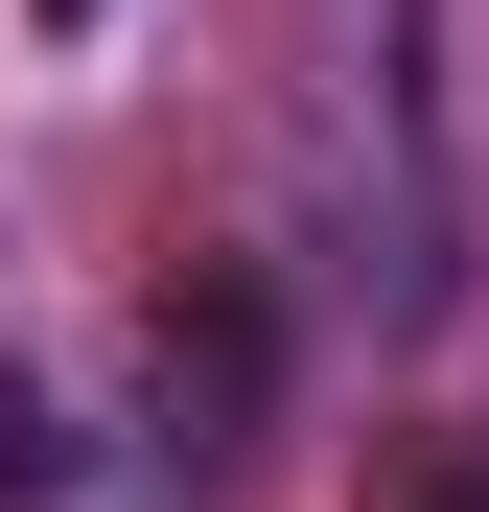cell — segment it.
<instances>
[{"instance_id": "cell-1", "label": "cell", "mask_w": 489, "mask_h": 512, "mask_svg": "<svg viewBox=\"0 0 489 512\" xmlns=\"http://www.w3.org/2000/svg\"><path fill=\"white\" fill-rule=\"evenodd\" d=\"M140 373H163V443L233 466V443H257V396H280V303L233 280V256H187V280H163V326H140Z\"/></svg>"}, {"instance_id": "cell-2", "label": "cell", "mask_w": 489, "mask_h": 512, "mask_svg": "<svg viewBox=\"0 0 489 512\" xmlns=\"http://www.w3.org/2000/svg\"><path fill=\"white\" fill-rule=\"evenodd\" d=\"M373 512H489V443H373Z\"/></svg>"}, {"instance_id": "cell-3", "label": "cell", "mask_w": 489, "mask_h": 512, "mask_svg": "<svg viewBox=\"0 0 489 512\" xmlns=\"http://www.w3.org/2000/svg\"><path fill=\"white\" fill-rule=\"evenodd\" d=\"M47 489H70V419H47L24 373H0V512H47Z\"/></svg>"}, {"instance_id": "cell-4", "label": "cell", "mask_w": 489, "mask_h": 512, "mask_svg": "<svg viewBox=\"0 0 489 512\" xmlns=\"http://www.w3.org/2000/svg\"><path fill=\"white\" fill-rule=\"evenodd\" d=\"M47 24H70V47H94V24H117V0H47Z\"/></svg>"}]
</instances>
